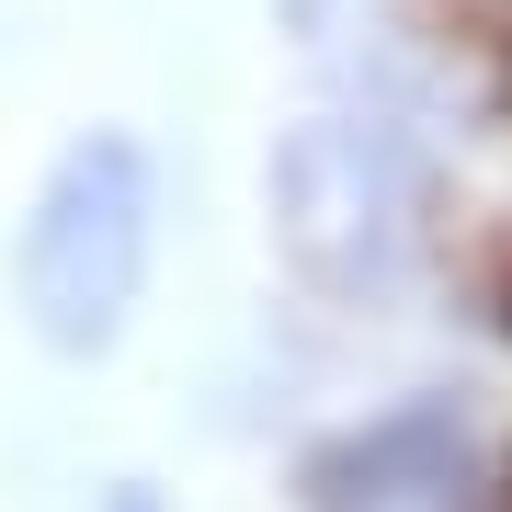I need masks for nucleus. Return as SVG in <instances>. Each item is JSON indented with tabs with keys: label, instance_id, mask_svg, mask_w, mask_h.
Listing matches in <instances>:
<instances>
[{
	"label": "nucleus",
	"instance_id": "nucleus-1",
	"mask_svg": "<svg viewBox=\"0 0 512 512\" xmlns=\"http://www.w3.org/2000/svg\"><path fill=\"white\" fill-rule=\"evenodd\" d=\"M262 239L330 308H387L433 251V148L410 92H319L262 137Z\"/></svg>",
	"mask_w": 512,
	"mask_h": 512
},
{
	"label": "nucleus",
	"instance_id": "nucleus-2",
	"mask_svg": "<svg viewBox=\"0 0 512 512\" xmlns=\"http://www.w3.org/2000/svg\"><path fill=\"white\" fill-rule=\"evenodd\" d=\"M160 148L137 126H69L12 217V319L46 365H103L160 274Z\"/></svg>",
	"mask_w": 512,
	"mask_h": 512
},
{
	"label": "nucleus",
	"instance_id": "nucleus-3",
	"mask_svg": "<svg viewBox=\"0 0 512 512\" xmlns=\"http://www.w3.org/2000/svg\"><path fill=\"white\" fill-rule=\"evenodd\" d=\"M308 512H490V444L456 387H410L296 467Z\"/></svg>",
	"mask_w": 512,
	"mask_h": 512
},
{
	"label": "nucleus",
	"instance_id": "nucleus-4",
	"mask_svg": "<svg viewBox=\"0 0 512 512\" xmlns=\"http://www.w3.org/2000/svg\"><path fill=\"white\" fill-rule=\"evenodd\" d=\"M103 512H171V501L148 490V478H114V490H103Z\"/></svg>",
	"mask_w": 512,
	"mask_h": 512
}]
</instances>
